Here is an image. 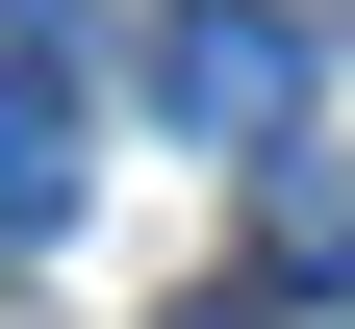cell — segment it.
Returning <instances> with one entry per match:
<instances>
[{"instance_id":"2","label":"cell","mask_w":355,"mask_h":329,"mask_svg":"<svg viewBox=\"0 0 355 329\" xmlns=\"http://www.w3.org/2000/svg\"><path fill=\"white\" fill-rule=\"evenodd\" d=\"M76 127H102V102H76V26H51V0H0V228H26V254H51L76 177H102Z\"/></svg>"},{"instance_id":"3","label":"cell","mask_w":355,"mask_h":329,"mask_svg":"<svg viewBox=\"0 0 355 329\" xmlns=\"http://www.w3.org/2000/svg\"><path fill=\"white\" fill-rule=\"evenodd\" d=\"M178 329H254V304H178Z\"/></svg>"},{"instance_id":"1","label":"cell","mask_w":355,"mask_h":329,"mask_svg":"<svg viewBox=\"0 0 355 329\" xmlns=\"http://www.w3.org/2000/svg\"><path fill=\"white\" fill-rule=\"evenodd\" d=\"M304 76H330V51H304L279 0H178V26H153V102L203 127V152H279V127H304Z\"/></svg>"}]
</instances>
